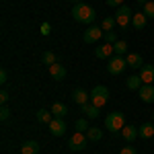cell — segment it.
<instances>
[{"label":"cell","mask_w":154,"mask_h":154,"mask_svg":"<svg viewBox=\"0 0 154 154\" xmlns=\"http://www.w3.org/2000/svg\"><path fill=\"white\" fill-rule=\"evenodd\" d=\"M35 117H37V121H39V123H45V125H49V123L54 121V113H51V109H39Z\"/></svg>","instance_id":"16"},{"label":"cell","mask_w":154,"mask_h":154,"mask_svg":"<svg viewBox=\"0 0 154 154\" xmlns=\"http://www.w3.org/2000/svg\"><path fill=\"white\" fill-rule=\"evenodd\" d=\"M125 66H128V60L123 58V56H117V54H115L113 58L107 62V72H109V74H115V76H117V74H123Z\"/></svg>","instance_id":"4"},{"label":"cell","mask_w":154,"mask_h":154,"mask_svg":"<svg viewBox=\"0 0 154 154\" xmlns=\"http://www.w3.org/2000/svg\"><path fill=\"white\" fill-rule=\"evenodd\" d=\"M41 62H43L45 66H54V64H56V54H54V51H43Z\"/></svg>","instance_id":"25"},{"label":"cell","mask_w":154,"mask_h":154,"mask_svg":"<svg viewBox=\"0 0 154 154\" xmlns=\"http://www.w3.org/2000/svg\"><path fill=\"white\" fill-rule=\"evenodd\" d=\"M72 19L76 21V23H82V25H93L97 19V11L93 6H88V4H74V8H72Z\"/></svg>","instance_id":"1"},{"label":"cell","mask_w":154,"mask_h":154,"mask_svg":"<svg viewBox=\"0 0 154 154\" xmlns=\"http://www.w3.org/2000/svg\"><path fill=\"white\" fill-rule=\"evenodd\" d=\"M128 66L130 68H142L144 66V58L140 56V54H128Z\"/></svg>","instance_id":"19"},{"label":"cell","mask_w":154,"mask_h":154,"mask_svg":"<svg viewBox=\"0 0 154 154\" xmlns=\"http://www.w3.org/2000/svg\"><path fill=\"white\" fill-rule=\"evenodd\" d=\"M6 80H8V72H6V70H0V82L6 84Z\"/></svg>","instance_id":"35"},{"label":"cell","mask_w":154,"mask_h":154,"mask_svg":"<svg viewBox=\"0 0 154 154\" xmlns=\"http://www.w3.org/2000/svg\"><path fill=\"white\" fill-rule=\"evenodd\" d=\"M51 113H54V117H66V113H68V107L64 105V103H54L51 105Z\"/></svg>","instance_id":"22"},{"label":"cell","mask_w":154,"mask_h":154,"mask_svg":"<svg viewBox=\"0 0 154 154\" xmlns=\"http://www.w3.org/2000/svg\"><path fill=\"white\" fill-rule=\"evenodd\" d=\"M66 130H68V128H66V121H64V119L62 117H54V121H51V123H49V131H51V136H64V134H66Z\"/></svg>","instance_id":"9"},{"label":"cell","mask_w":154,"mask_h":154,"mask_svg":"<svg viewBox=\"0 0 154 154\" xmlns=\"http://www.w3.org/2000/svg\"><path fill=\"white\" fill-rule=\"evenodd\" d=\"M80 109H82L84 117H88V119H97L99 117V107L93 105V103H86V105H82Z\"/></svg>","instance_id":"18"},{"label":"cell","mask_w":154,"mask_h":154,"mask_svg":"<svg viewBox=\"0 0 154 154\" xmlns=\"http://www.w3.org/2000/svg\"><path fill=\"white\" fill-rule=\"evenodd\" d=\"M121 136H123V140H125V142H134V140L140 136V131H138L136 125H130V123H128V125L121 130Z\"/></svg>","instance_id":"13"},{"label":"cell","mask_w":154,"mask_h":154,"mask_svg":"<svg viewBox=\"0 0 154 154\" xmlns=\"http://www.w3.org/2000/svg\"><path fill=\"white\" fill-rule=\"evenodd\" d=\"M138 95H140V99L144 103H154V86L152 84H142Z\"/></svg>","instance_id":"11"},{"label":"cell","mask_w":154,"mask_h":154,"mask_svg":"<svg viewBox=\"0 0 154 154\" xmlns=\"http://www.w3.org/2000/svg\"><path fill=\"white\" fill-rule=\"evenodd\" d=\"M152 123H154V115H152Z\"/></svg>","instance_id":"38"},{"label":"cell","mask_w":154,"mask_h":154,"mask_svg":"<svg viewBox=\"0 0 154 154\" xmlns=\"http://www.w3.org/2000/svg\"><path fill=\"white\" fill-rule=\"evenodd\" d=\"M113 48H115V54H117V56H123V54L128 51V43L119 39V41H115V43H113Z\"/></svg>","instance_id":"26"},{"label":"cell","mask_w":154,"mask_h":154,"mask_svg":"<svg viewBox=\"0 0 154 154\" xmlns=\"http://www.w3.org/2000/svg\"><path fill=\"white\" fill-rule=\"evenodd\" d=\"M103 39H105V43H115V41H119L117 35H115V31H105Z\"/></svg>","instance_id":"29"},{"label":"cell","mask_w":154,"mask_h":154,"mask_svg":"<svg viewBox=\"0 0 154 154\" xmlns=\"http://www.w3.org/2000/svg\"><path fill=\"white\" fill-rule=\"evenodd\" d=\"M21 154H39V144L33 142V140L25 142L23 148H21Z\"/></svg>","instance_id":"20"},{"label":"cell","mask_w":154,"mask_h":154,"mask_svg":"<svg viewBox=\"0 0 154 154\" xmlns=\"http://www.w3.org/2000/svg\"><path fill=\"white\" fill-rule=\"evenodd\" d=\"M0 103H2V105H6V103H8V91H4V88L0 91Z\"/></svg>","instance_id":"33"},{"label":"cell","mask_w":154,"mask_h":154,"mask_svg":"<svg viewBox=\"0 0 154 154\" xmlns=\"http://www.w3.org/2000/svg\"><path fill=\"white\" fill-rule=\"evenodd\" d=\"M39 31H41V35H49V33H51V27H49V23H43L41 27H39Z\"/></svg>","instance_id":"32"},{"label":"cell","mask_w":154,"mask_h":154,"mask_svg":"<svg viewBox=\"0 0 154 154\" xmlns=\"http://www.w3.org/2000/svg\"><path fill=\"white\" fill-rule=\"evenodd\" d=\"M49 76H51L54 80H64V78H66V68L56 62L54 66H49Z\"/></svg>","instance_id":"12"},{"label":"cell","mask_w":154,"mask_h":154,"mask_svg":"<svg viewBox=\"0 0 154 154\" xmlns=\"http://www.w3.org/2000/svg\"><path fill=\"white\" fill-rule=\"evenodd\" d=\"M107 6H111V8H119L121 4H123V0H105Z\"/></svg>","instance_id":"31"},{"label":"cell","mask_w":154,"mask_h":154,"mask_svg":"<svg viewBox=\"0 0 154 154\" xmlns=\"http://www.w3.org/2000/svg\"><path fill=\"white\" fill-rule=\"evenodd\" d=\"M113 54H115L113 43H103V45H97V48H95V56L99 60H111V58H113Z\"/></svg>","instance_id":"8"},{"label":"cell","mask_w":154,"mask_h":154,"mask_svg":"<svg viewBox=\"0 0 154 154\" xmlns=\"http://www.w3.org/2000/svg\"><path fill=\"white\" fill-rule=\"evenodd\" d=\"M103 35H105V31H103L101 27H95V25H91L88 29H84L82 39L86 41V43H97V41H101V39H103Z\"/></svg>","instance_id":"7"},{"label":"cell","mask_w":154,"mask_h":154,"mask_svg":"<svg viewBox=\"0 0 154 154\" xmlns=\"http://www.w3.org/2000/svg\"><path fill=\"white\" fill-rule=\"evenodd\" d=\"M115 21H117L119 27H128V25L131 23V19H134V12H131V8L128 6V4H121L117 11H115Z\"/></svg>","instance_id":"5"},{"label":"cell","mask_w":154,"mask_h":154,"mask_svg":"<svg viewBox=\"0 0 154 154\" xmlns=\"http://www.w3.org/2000/svg\"><path fill=\"white\" fill-rule=\"evenodd\" d=\"M136 2H138V4H142V6H144V4H146V2H150V0H136Z\"/></svg>","instance_id":"36"},{"label":"cell","mask_w":154,"mask_h":154,"mask_svg":"<svg viewBox=\"0 0 154 154\" xmlns=\"http://www.w3.org/2000/svg\"><path fill=\"white\" fill-rule=\"evenodd\" d=\"M146 23H148V17L142 12H134V19H131V25H134V29H144L146 27Z\"/></svg>","instance_id":"17"},{"label":"cell","mask_w":154,"mask_h":154,"mask_svg":"<svg viewBox=\"0 0 154 154\" xmlns=\"http://www.w3.org/2000/svg\"><path fill=\"white\" fill-rule=\"evenodd\" d=\"M8 117H11V109H8L6 105H2V107H0V119H2V121H6Z\"/></svg>","instance_id":"30"},{"label":"cell","mask_w":154,"mask_h":154,"mask_svg":"<svg viewBox=\"0 0 154 154\" xmlns=\"http://www.w3.org/2000/svg\"><path fill=\"white\" fill-rule=\"evenodd\" d=\"M140 78L144 84H152L154 82V64H144L140 68Z\"/></svg>","instance_id":"10"},{"label":"cell","mask_w":154,"mask_h":154,"mask_svg":"<svg viewBox=\"0 0 154 154\" xmlns=\"http://www.w3.org/2000/svg\"><path fill=\"white\" fill-rule=\"evenodd\" d=\"M138 131H140V138L148 140V138H152V136H154V123H152V121H144L142 125L138 128Z\"/></svg>","instance_id":"15"},{"label":"cell","mask_w":154,"mask_h":154,"mask_svg":"<svg viewBox=\"0 0 154 154\" xmlns=\"http://www.w3.org/2000/svg\"><path fill=\"white\" fill-rule=\"evenodd\" d=\"M119 154H136V148H131V146H125V148H121V152Z\"/></svg>","instance_id":"34"},{"label":"cell","mask_w":154,"mask_h":154,"mask_svg":"<svg viewBox=\"0 0 154 154\" xmlns=\"http://www.w3.org/2000/svg\"><path fill=\"white\" fill-rule=\"evenodd\" d=\"M105 128L111 134H119V131L125 128V115L121 111H111L105 117Z\"/></svg>","instance_id":"2"},{"label":"cell","mask_w":154,"mask_h":154,"mask_svg":"<svg viewBox=\"0 0 154 154\" xmlns=\"http://www.w3.org/2000/svg\"><path fill=\"white\" fill-rule=\"evenodd\" d=\"M72 99H74V103L76 105H86L88 103V99H91V93H86V91H82V88H76L74 93H72Z\"/></svg>","instance_id":"14"},{"label":"cell","mask_w":154,"mask_h":154,"mask_svg":"<svg viewBox=\"0 0 154 154\" xmlns=\"http://www.w3.org/2000/svg\"><path fill=\"white\" fill-rule=\"evenodd\" d=\"M142 78L138 76V74H131V76H128V88L130 91H140V86H142Z\"/></svg>","instance_id":"23"},{"label":"cell","mask_w":154,"mask_h":154,"mask_svg":"<svg viewBox=\"0 0 154 154\" xmlns=\"http://www.w3.org/2000/svg\"><path fill=\"white\" fill-rule=\"evenodd\" d=\"M109 97H111L109 88H107V86H103V84H99V86H95V88L91 91V103H93V105H97L99 109H101V107H105V105H107Z\"/></svg>","instance_id":"3"},{"label":"cell","mask_w":154,"mask_h":154,"mask_svg":"<svg viewBox=\"0 0 154 154\" xmlns=\"http://www.w3.org/2000/svg\"><path fill=\"white\" fill-rule=\"evenodd\" d=\"M86 144H88L86 134H82V131H76L70 140H68V148H70L72 152H80V150H84V148H86Z\"/></svg>","instance_id":"6"},{"label":"cell","mask_w":154,"mask_h":154,"mask_svg":"<svg viewBox=\"0 0 154 154\" xmlns=\"http://www.w3.org/2000/svg\"><path fill=\"white\" fill-rule=\"evenodd\" d=\"M117 25V21H115V17H105L103 19V23H101V29L103 31H113V27Z\"/></svg>","instance_id":"24"},{"label":"cell","mask_w":154,"mask_h":154,"mask_svg":"<svg viewBox=\"0 0 154 154\" xmlns=\"http://www.w3.org/2000/svg\"><path fill=\"white\" fill-rule=\"evenodd\" d=\"M91 125H88V121H86V117H80L76 119V131H82V134H86V130H88Z\"/></svg>","instance_id":"27"},{"label":"cell","mask_w":154,"mask_h":154,"mask_svg":"<svg viewBox=\"0 0 154 154\" xmlns=\"http://www.w3.org/2000/svg\"><path fill=\"white\" fill-rule=\"evenodd\" d=\"M70 2H74V4H80V2H82V0H70Z\"/></svg>","instance_id":"37"},{"label":"cell","mask_w":154,"mask_h":154,"mask_svg":"<svg viewBox=\"0 0 154 154\" xmlns=\"http://www.w3.org/2000/svg\"><path fill=\"white\" fill-rule=\"evenodd\" d=\"M144 14H146L148 19H154V0H150V2L144 4Z\"/></svg>","instance_id":"28"},{"label":"cell","mask_w":154,"mask_h":154,"mask_svg":"<svg viewBox=\"0 0 154 154\" xmlns=\"http://www.w3.org/2000/svg\"><path fill=\"white\" fill-rule=\"evenodd\" d=\"M86 138H88V142H99L101 138H103V131H101V128H88L86 130Z\"/></svg>","instance_id":"21"}]
</instances>
